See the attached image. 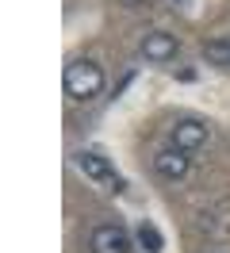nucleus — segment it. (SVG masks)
Returning <instances> with one entry per match:
<instances>
[{
  "instance_id": "1",
  "label": "nucleus",
  "mask_w": 230,
  "mask_h": 253,
  "mask_svg": "<svg viewBox=\"0 0 230 253\" xmlns=\"http://www.w3.org/2000/svg\"><path fill=\"white\" fill-rule=\"evenodd\" d=\"M65 96L69 100H96L104 92V69L89 58H77V62L65 65Z\"/></svg>"
},
{
  "instance_id": "8",
  "label": "nucleus",
  "mask_w": 230,
  "mask_h": 253,
  "mask_svg": "<svg viewBox=\"0 0 230 253\" xmlns=\"http://www.w3.org/2000/svg\"><path fill=\"white\" fill-rule=\"evenodd\" d=\"M203 58L211 65H230V39H215L203 46Z\"/></svg>"
},
{
  "instance_id": "7",
  "label": "nucleus",
  "mask_w": 230,
  "mask_h": 253,
  "mask_svg": "<svg viewBox=\"0 0 230 253\" xmlns=\"http://www.w3.org/2000/svg\"><path fill=\"white\" fill-rule=\"evenodd\" d=\"M138 242H142L146 253H161L165 250V238H161V230H157L153 222H142V226H138Z\"/></svg>"
},
{
  "instance_id": "9",
  "label": "nucleus",
  "mask_w": 230,
  "mask_h": 253,
  "mask_svg": "<svg viewBox=\"0 0 230 253\" xmlns=\"http://www.w3.org/2000/svg\"><path fill=\"white\" fill-rule=\"evenodd\" d=\"M127 4H131V8H135V4H138V0H127Z\"/></svg>"
},
{
  "instance_id": "3",
  "label": "nucleus",
  "mask_w": 230,
  "mask_h": 253,
  "mask_svg": "<svg viewBox=\"0 0 230 253\" xmlns=\"http://www.w3.org/2000/svg\"><path fill=\"white\" fill-rule=\"evenodd\" d=\"M77 169L89 176V180H96V184H107L111 192L123 188V180L115 176V169H111L107 158H104V154H96V150H81V154H77Z\"/></svg>"
},
{
  "instance_id": "2",
  "label": "nucleus",
  "mask_w": 230,
  "mask_h": 253,
  "mask_svg": "<svg viewBox=\"0 0 230 253\" xmlns=\"http://www.w3.org/2000/svg\"><path fill=\"white\" fill-rule=\"evenodd\" d=\"M89 250L92 253H131V234L119 222H100L89 234Z\"/></svg>"
},
{
  "instance_id": "4",
  "label": "nucleus",
  "mask_w": 230,
  "mask_h": 253,
  "mask_svg": "<svg viewBox=\"0 0 230 253\" xmlns=\"http://www.w3.org/2000/svg\"><path fill=\"white\" fill-rule=\"evenodd\" d=\"M211 138V126L199 123V119H181V123L169 130V146H177V150H199V146Z\"/></svg>"
},
{
  "instance_id": "5",
  "label": "nucleus",
  "mask_w": 230,
  "mask_h": 253,
  "mask_svg": "<svg viewBox=\"0 0 230 253\" xmlns=\"http://www.w3.org/2000/svg\"><path fill=\"white\" fill-rule=\"evenodd\" d=\"M153 169L165 176V180H184L188 169H192V158H188V150L165 146V150H157V154H153Z\"/></svg>"
},
{
  "instance_id": "6",
  "label": "nucleus",
  "mask_w": 230,
  "mask_h": 253,
  "mask_svg": "<svg viewBox=\"0 0 230 253\" xmlns=\"http://www.w3.org/2000/svg\"><path fill=\"white\" fill-rule=\"evenodd\" d=\"M142 58L146 62H173L177 58V35L169 31H150L146 39H142Z\"/></svg>"
}]
</instances>
